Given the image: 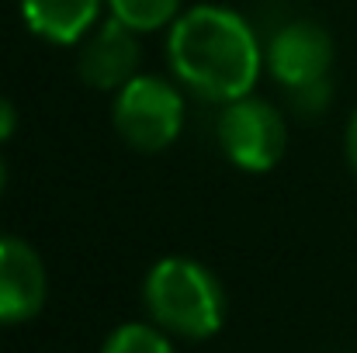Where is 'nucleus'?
I'll list each match as a JSON object with an SVG mask.
<instances>
[{
	"label": "nucleus",
	"mask_w": 357,
	"mask_h": 353,
	"mask_svg": "<svg viewBox=\"0 0 357 353\" xmlns=\"http://www.w3.org/2000/svg\"><path fill=\"white\" fill-rule=\"evenodd\" d=\"M184 125V97L163 77H132L115 97V128L139 152L167 149Z\"/></svg>",
	"instance_id": "obj_3"
},
{
	"label": "nucleus",
	"mask_w": 357,
	"mask_h": 353,
	"mask_svg": "<svg viewBox=\"0 0 357 353\" xmlns=\"http://www.w3.org/2000/svg\"><path fill=\"white\" fill-rule=\"evenodd\" d=\"M174 77L205 101L233 104L250 97L260 77V42L253 28L229 7L202 3L181 14L167 38Z\"/></svg>",
	"instance_id": "obj_1"
},
{
	"label": "nucleus",
	"mask_w": 357,
	"mask_h": 353,
	"mask_svg": "<svg viewBox=\"0 0 357 353\" xmlns=\"http://www.w3.org/2000/svg\"><path fill=\"white\" fill-rule=\"evenodd\" d=\"M14 128H17V111L7 97H0V146L14 135Z\"/></svg>",
	"instance_id": "obj_12"
},
{
	"label": "nucleus",
	"mask_w": 357,
	"mask_h": 353,
	"mask_svg": "<svg viewBox=\"0 0 357 353\" xmlns=\"http://www.w3.org/2000/svg\"><path fill=\"white\" fill-rule=\"evenodd\" d=\"M101 353H174V347L160 329H153L146 322H128L108 336Z\"/></svg>",
	"instance_id": "obj_10"
},
{
	"label": "nucleus",
	"mask_w": 357,
	"mask_h": 353,
	"mask_svg": "<svg viewBox=\"0 0 357 353\" xmlns=\"http://www.w3.org/2000/svg\"><path fill=\"white\" fill-rule=\"evenodd\" d=\"M139 31H132L128 24H121L119 17L105 21L94 35L84 38V49H80V77L84 84L98 87V91H121L135 73L139 66V42H135Z\"/></svg>",
	"instance_id": "obj_7"
},
{
	"label": "nucleus",
	"mask_w": 357,
	"mask_h": 353,
	"mask_svg": "<svg viewBox=\"0 0 357 353\" xmlns=\"http://www.w3.org/2000/svg\"><path fill=\"white\" fill-rule=\"evenodd\" d=\"M347 163H351V170L357 173V111L351 115V121H347Z\"/></svg>",
	"instance_id": "obj_13"
},
{
	"label": "nucleus",
	"mask_w": 357,
	"mask_h": 353,
	"mask_svg": "<svg viewBox=\"0 0 357 353\" xmlns=\"http://www.w3.org/2000/svg\"><path fill=\"white\" fill-rule=\"evenodd\" d=\"M146 308L163 333L184 340H208L222 329L226 295L208 267L188 256L160 260L142 284Z\"/></svg>",
	"instance_id": "obj_2"
},
{
	"label": "nucleus",
	"mask_w": 357,
	"mask_h": 353,
	"mask_svg": "<svg viewBox=\"0 0 357 353\" xmlns=\"http://www.w3.org/2000/svg\"><path fill=\"white\" fill-rule=\"evenodd\" d=\"M98 14L101 0H21L24 24L52 45L84 42L98 24Z\"/></svg>",
	"instance_id": "obj_8"
},
{
	"label": "nucleus",
	"mask_w": 357,
	"mask_h": 353,
	"mask_svg": "<svg viewBox=\"0 0 357 353\" xmlns=\"http://www.w3.org/2000/svg\"><path fill=\"white\" fill-rule=\"evenodd\" d=\"M219 142L239 170L264 173L278 166V159L284 156L288 146L284 115L260 97H239L226 104L219 118Z\"/></svg>",
	"instance_id": "obj_4"
},
{
	"label": "nucleus",
	"mask_w": 357,
	"mask_h": 353,
	"mask_svg": "<svg viewBox=\"0 0 357 353\" xmlns=\"http://www.w3.org/2000/svg\"><path fill=\"white\" fill-rule=\"evenodd\" d=\"M45 263L17 235H0V322H28L45 305Z\"/></svg>",
	"instance_id": "obj_6"
},
{
	"label": "nucleus",
	"mask_w": 357,
	"mask_h": 353,
	"mask_svg": "<svg viewBox=\"0 0 357 353\" xmlns=\"http://www.w3.org/2000/svg\"><path fill=\"white\" fill-rule=\"evenodd\" d=\"M112 17L128 24L132 31H156L177 21L181 0H108Z\"/></svg>",
	"instance_id": "obj_9"
},
{
	"label": "nucleus",
	"mask_w": 357,
	"mask_h": 353,
	"mask_svg": "<svg viewBox=\"0 0 357 353\" xmlns=\"http://www.w3.org/2000/svg\"><path fill=\"white\" fill-rule=\"evenodd\" d=\"M264 59H267L274 80L284 91H291V87L323 80L330 73V66H333V38L326 35V28H319L312 21H291V24L274 31Z\"/></svg>",
	"instance_id": "obj_5"
},
{
	"label": "nucleus",
	"mask_w": 357,
	"mask_h": 353,
	"mask_svg": "<svg viewBox=\"0 0 357 353\" xmlns=\"http://www.w3.org/2000/svg\"><path fill=\"white\" fill-rule=\"evenodd\" d=\"M3 184H7V163H3V156H0V194H3Z\"/></svg>",
	"instance_id": "obj_14"
},
{
	"label": "nucleus",
	"mask_w": 357,
	"mask_h": 353,
	"mask_svg": "<svg viewBox=\"0 0 357 353\" xmlns=\"http://www.w3.org/2000/svg\"><path fill=\"white\" fill-rule=\"evenodd\" d=\"M330 97H333V87H330V77L323 80H312V84H302V87H291L288 91V104L291 111L302 118H319L330 108Z\"/></svg>",
	"instance_id": "obj_11"
}]
</instances>
